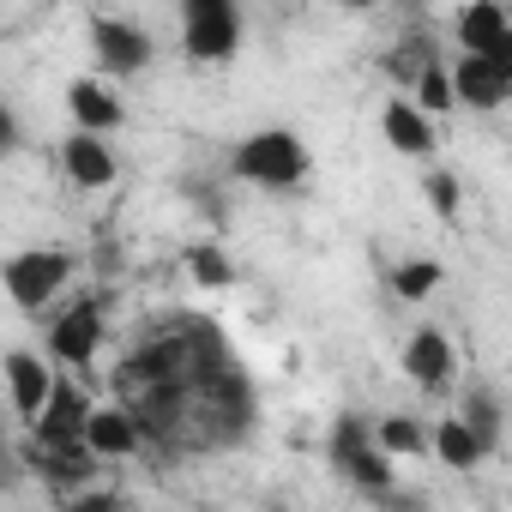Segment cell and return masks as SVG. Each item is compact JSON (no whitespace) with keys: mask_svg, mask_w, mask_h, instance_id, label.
Returning <instances> with one entry per match:
<instances>
[{"mask_svg":"<svg viewBox=\"0 0 512 512\" xmlns=\"http://www.w3.org/2000/svg\"><path fill=\"white\" fill-rule=\"evenodd\" d=\"M235 175L253 181V187H272V193L296 187V181L308 175V145H302V133H290V127H260V133H247V139L235 145Z\"/></svg>","mask_w":512,"mask_h":512,"instance_id":"6da1fadb","label":"cell"},{"mask_svg":"<svg viewBox=\"0 0 512 512\" xmlns=\"http://www.w3.org/2000/svg\"><path fill=\"white\" fill-rule=\"evenodd\" d=\"M326 452H332L338 476H350L362 494H374V500H392V494H398L392 458L380 452V440H374V428H368V422H356V416H338V422H332V440H326Z\"/></svg>","mask_w":512,"mask_h":512,"instance_id":"7a4b0ae2","label":"cell"},{"mask_svg":"<svg viewBox=\"0 0 512 512\" xmlns=\"http://www.w3.org/2000/svg\"><path fill=\"white\" fill-rule=\"evenodd\" d=\"M67 278H73V253H61V247H25V253H13V260H7V296L25 314L49 308L67 290Z\"/></svg>","mask_w":512,"mask_h":512,"instance_id":"3957f363","label":"cell"},{"mask_svg":"<svg viewBox=\"0 0 512 512\" xmlns=\"http://www.w3.org/2000/svg\"><path fill=\"white\" fill-rule=\"evenodd\" d=\"M91 416H97V404L85 398V386H79V380H61L55 398H49V410L31 422L37 452H91V446H85ZM91 458H97V452H91Z\"/></svg>","mask_w":512,"mask_h":512,"instance_id":"277c9868","label":"cell"},{"mask_svg":"<svg viewBox=\"0 0 512 512\" xmlns=\"http://www.w3.org/2000/svg\"><path fill=\"white\" fill-rule=\"evenodd\" d=\"M181 49L193 61H229L241 49V13L229 0H187L181 13Z\"/></svg>","mask_w":512,"mask_h":512,"instance_id":"5b68a950","label":"cell"},{"mask_svg":"<svg viewBox=\"0 0 512 512\" xmlns=\"http://www.w3.org/2000/svg\"><path fill=\"white\" fill-rule=\"evenodd\" d=\"M103 338H109L103 308H97V302H73V308H61L55 326H49V356H55L61 368H73V374H85V368L97 362Z\"/></svg>","mask_w":512,"mask_h":512,"instance_id":"8992f818","label":"cell"},{"mask_svg":"<svg viewBox=\"0 0 512 512\" xmlns=\"http://www.w3.org/2000/svg\"><path fill=\"white\" fill-rule=\"evenodd\" d=\"M91 49H97V67L115 73V79H133L151 67V37L133 25V19H91Z\"/></svg>","mask_w":512,"mask_h":512,"instance_id":"52a82bcc","label":"cell"},{"mask_svg":"<svg viewBox=\"0 0 512 512\" xmlns=\"http://www.w3.org/2000/svg\"><path fill=\"white\" fill-rule=\"evenodd\" d=\"M404 374H410L416 386H428V392H446L452 374H458V350H452V338H446L440 326H416V332L404 338Z\"/></svg>","mask_w":512,"mask_h":512,"instance_id":"ba28073f","label":"cell"},{"mask_svg":"<svg viewBox=\"0 0 512 512\" xmlns=\"http://www.w3.org/2000/svg\"><path fill=\"white\" fill-rule=\"evenodd\" d=\"M55 386H61V380L49 374V362H43V356H31V350H13V356H7V392H13V410H19V422H25V428L49 410Z\"/></svg>","mask_w":512,"mask_h":512,"instance_id":"9c48e42d","label":"cell"},{"mask_svg":"<svg viewBox=\"0 0 512 512\" xmlns=\"http://www.w3.org/2000/svg\"><path fill=\"white\" fill-rule=\"evenodd\" d=\"M452 91H458V103L464 109H506V97H512V85H506V73L488 61V55H464L458 67H452Z\"/></svg>","mask_w":512,"mask_h":512,"instance_id":"30bf717a","label":"cell"},{"mask_svg":"<svg viewBox=\"0 0 512 512\" xmlns=\"http://www.w3.org/2000/svg\"><path fill=\"white\" fill-rule=\"evenodd\" d=\"M61 169H67L73 187L97 193V187L115 181V151H109V139H97V133H67V145H61Z\"/></svg>","mask_w":512,"mask_h":512,"instance_id":"8fae6325","label":"cell"},{"mask_svg":"<svg viewBox=\"0 0 512 512\" xmlns=\"http://www.w3.org/2000/svg\"><path fill=\"white\" fill-rule=\"evenodd\" d=\"M67 109H73L79 133H97V139H109V133L127 121L121 97H115L109 85H97V79H73V85H67Z\"/></svg>","mask_w":512,"mask_h":512,"instance_id":"7c38bea8","label":"cell"},{"mask_svg":"<svg viewBox=\"0 0 512 512\" xmlns=\"http://www.w3.org/2000/svg\"><path fill=\"white\" fill-rule=\"evenodd\" d=\"M85 446H91L97 458H133V452L145 446V428H139L133 410L97 404V416H91V428H85Z\"/></svg>","mask_w":512,"mask_h":512,"instance_id":"4fadbf2b","label":"cell"},{"mask_svg":"<svg viewBox=\"0 0 512 512\" xmlns=\"http://www.w3.org/2000/svg\"><path fill=\"white\" fill-rule=\"evenodd\" d=\"M452 31H458L464 55H494L512 37V19H506V7H494V0H470V7L452 19Z\"/></svg>","mask_w":512,"mask_h":512,"instance_id":"5bb4252c","label":"cell"},{"mask_svg":"<svg viewBox=\"0 0 512 512\" xmlns=\"http://www.w3.org/2000/svg\"><path fill=\"white\" fill-rule=\"evenodd\" d=\"M380 133H386V145L404 151V157H428V151H434V121H428L410 97H392V103L380 109Z\"/></svg>","mask_w":512,"mask_h":512,"instance_id":"9a60e30c","label":"cell"},{"mask_svg":"<svg viewBox=\"0 0 512 512\" xmlns=\"http://www.w3.org/2000/svg\"><path fill=\"white\" fill-rule=\"evenodd\" d=\"M428 446H434V458H440L446 470H476V464L488 458V446L470 434V422H464V416H446V422H434Z\"/></svg>","mask_w":512,"mask_h":512,"instance_id":"2e32d148","label":"cell"},{"mask_svg":"<svg viewBox=\"0 0 512 512\" xmlns=\"http://www.w3.org/2000/svg\"><path fill=\"white\" fill-rule=\"evenodd\" d=\"M422 115H452L458 109V91H452V67H440V61H422V73H416V97H410Z\"/></svg>","mask_w":512,"mask_h":512,"instance_id":"e0dca14e","label":"cell"},{"mask_svg":"<svg viewBox=\"0 0 512 512\" xmlns=\"http://www.w3.org/2000/svg\"><path fill=\"white\" fill-rule=\"evenodd\" d=\"M440 278H446V266L440 260H404V266H392V290L404 296V302H428L434 290H440Z\"/></svg>","mask_w":512,"mask_h":512,"instance_id":"ac0fdd59","label":"cell"},{"mask_svg":"<svg viewBox=\"0 0 512 512\" xmlns=\"http://www.w3.org/2000/svg\"><path fill=\"white\" fill-rule=\"evenodd\" d=\"M374 440H380L386 458H416V452H428V428L410 422V416H386V422H374Z\"/></svg>","mask_w":512,"mask_h":512,"instance_id":"d6986e66","label":"cell"},{"mask_svg":"<svg viewBox=\"0 0 512 512\" xmlns=\"http://www.w3.org/2000/svg\"><path fill=\"white\" fill-rule=\"evenodd\" d=\"M458 416H464V422H470V434H476V440H482V446L494 452V440H500V404H494L488 392H470Z\"/></svg>","mask_w":512,"mask_h":512,"instance_id":"ffe728a7","label":"cell"},{"mask_svg":"<svg viewBox=\"0 0 512 512\" xmlns=\"http://www.w3.org/2000/svg\"><path fill=\"white\" fill-rule=\"evenodd\" d=\"M187 266H193V278H199V284H211V290H223V284L235 278V272H229V260H223L211 241H199V247L187 253Z\"/></svg>","mask_w":512,"mask_h":512,"instance_id":"44dd1931","label":"cell"},{"mask_svg":"<svg viewBox=\"0 0 512 512\" xmlns=\"http://www.w3.org/2000/svg\"><path fill=\"white\" fill-rule=\"evenodd\" d=\"M422 193H428V205H434L440 217H458V205H464V193H458V175H446V169H434V175L422 181Z\"/></svg>","mask_w":512,"mask_h":512,"instance_id":"7402d4cb","label":"cell"},{"mask_svg":"<svg viewBox=\"0 0 512 512\" xmlns=\"http://www.w3.org/2000/svg\"><path fill=\"white\" fill-rule=\"evenodd\" d=\"M61 512H133V506H127L115 488H85V494H73Z\"/></svg>","mask_w":512,"mask_h":512,"instance_id":"603a6c76","label":"cell"},{"mask_svg":"<svg viewBox=\"0 0 512 512\" xmlns=\"http://www.w3.org/2000/svg\"><path fill=\"white\" fill-rule=\"evenodd\" d=\"M488 61H494V67H500V73H506V85H512V37H506V43H500V49H494V55H488Z\"/></svg>","mask_w":512,"mask_h":512,"instance_id":"cb8c5ba5","label":"cell"}]
</instances>
